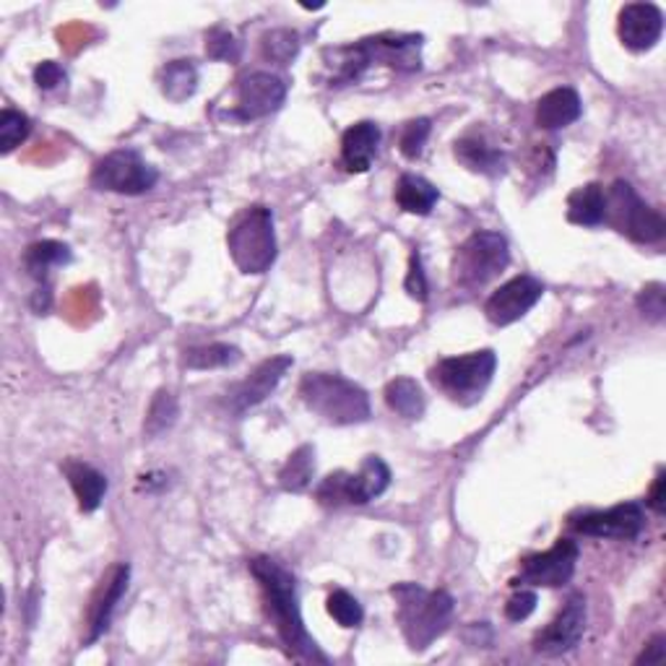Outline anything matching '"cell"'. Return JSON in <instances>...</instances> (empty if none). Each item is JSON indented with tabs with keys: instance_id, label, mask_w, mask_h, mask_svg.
Wrapping results in <instances>:
<instances>
[{
	"instance_id": "obj_23",
	"label": "cell",
	"mask_w": 666,
	"mask_h": 666,
	"mask_svg": "<svg viewBox=\"0 0 666 666\" xmlns=\"http://www.w3.org/2000/svg\"><path fill=\"white\" fill-rule=\"evenodd\" d=\"M453 154L456 159L471 173L485 177H500L506 173V154L500 148L485 144L481 138H460L453 144Z\"/></svg>"
},
{
	"instance_id": "obj_40",
	"label": "cell",
	"mask_w": 666,
	"mask_h": 666,
	"mask_svg": "<svg viewBox=\"0 0 666 666\" xmlns=\"http://www.w3.org/2000/svg\"><path fill=\"white\" fill-rule=\"evenodd\" d=\"M60 81H66V70H63L58 63L45 60L34 68V84H37L40 89H55Z\"/></svg>"
},
{
	"instance_id": "obj_14",
	"label": "cell",
	"mask_w": 666,
	"mask_h": 666,
	"mask_svg": "<svg viewBox=\"0 0 666 666\" xmlns=\"http://www.w3.org/2000/svg\"><path fill=\"white\" fill-rule=\"evenodd\" d=\"M542 295L544 285L540 279H534V276L529 274L513 276V279L506 281V285L490 295V300L485 304V313L490 318V323L502 329V325L521 321V318L542 300Z\"/></svg>"
},
{
	"instance_id": "obj_2",
	"label": "cell",
	"mask_w": 666,
	"mask_h": 666,
	"mask_svg": "<svg viewBox=\"0 0 666 666\" xmlns=\"http://www.w3.org/2000/svg\"><path fill=\"white\" fill-rule=\"evenodd\" d=\"M396 620L407 637L409 648L424 651L448 630L453 614V597L448 591H428L417 584H396Z\"/></svg>"
},
{
	"instance_id": "obj_10",
	"label": "cell",
	"mask_w": 666,
	"mask_h": 666,
	"mask_svg": "<svg viewBox=\"0 0 666 666\" xmlns=\"http://www.w3.org/2000/svg\"><path fill=\"white\" fill-rule=\"evenodd\" d=\"M570 526L584 536L630 542L641 536L643 526H646V515L637 502H620L609 510H588V513L573 519Z\"/></svg>"
},
{
	"instance_id": "obj_6",
	"label": "cell",
	"mask_w": 666,
	"mask_h": 666,
	"mask_svg": "<svg viewBox=\"0 0 666 666\" xmlns=\"http://www.w3.org/2000/svg\"><path fill=\"white\" fill-rule=\"evenodd\" d=\"M604 222L609 226L641 245L662 243L666 235V222L656 209H651L635 188L625 180L612 182L604 193Z\"/></svg>"
},
{
	"instance_id": "obj_1",
	"label": "cell",
	"mask_w": 666,
	"mask_h": 666,
	"mask_svg": "<svg viewBox=\"0 0 666 666\" xmlns=\"http://www.w3.org/2000/svg\"><path fill=\"white\" fill-rule=\"evenodd\" d=\"M251 573L255 580H258L260 591H264L266 612L268 618H271L281 643H285L287 654L295 656L297 662H329V658L318 651L315 641L308 635V630H304L300 599H297V580L292 573H289L279 559L266 555L251 559Z\"/></svg>"
},
{
	"instance_id": "obj_42",
	"label": "cell",
	"mask_w": 666,
	"mask_h": 666,
	"mask_svg": "<svg viewBox=\"0 0 666 666\" xmlns=\"http://www.w3.org/2000/svg\"><path fill=\"white\" fill-rule=\"evenodd\" d=\"M664 500H666V477H664V471H658L654 487H651V495H648V508L654 510V513L662 515L666 510Z\"/></svg>"
},
{
	"instance_id": "obj_39",
	"label": "cell",
	"mask_w": 666,
	"mask_h": 666,
	"mask_svg": "<svg viewBox=\"0 0 666 666\" xmlns=\"http://www.w3.org/2000/svg\"><path fill=\"white\" fill-rule=\"evenodd\" d=\"M536 609V593L526 591V588H521V591H515L513 597L508 599L506 604V618L510 622H523L526 618H531V612Z\"/></svg>"
},
{
	"instance_id": "obj_32",
	"label": "cell",
	"mask_w": 666,
	"mask_h": 666,
	"mask_svg": "<svg viewBox=\"0 0 666 666\" xmlns=\"http://www.w3.org/2000/svg\"><path fill=\"white\" fill-rule=\"evenodd\" d=\"M30 131H32V123L24 112L5 108L3 112H0V152L11 154L13 148L24 144L26 136H30Z\"/></svg>"
},
{
	"instance_id": "obj_21",
	"label": "cell",
	"mask_w": 666,
	"mask_h": 666,
	"mask_svg": "<svg viewBox=\"0 0 666 666\" xmlns=\"http://www.w3.org/2000/svg\"><path fill=\"white\" fill-rule=\"evenodd\" d=\"M580 112H584V104H580L576 89H552L536 104V125L544 127V131H557V127H568L576 123Z\"/></svg>"
},
{
	"instance_id": "obj_12",
	"label": "cell",
	"mask_w": 666,
	"mask_h": 666,
	"mask_svg": "<svg viewBox=\"0 0 666 666\" xmlns=\"http://www.w3.org/2000/svg\"><path fill=\"white\" fill-rule=\"evenodd\" d=\"M586 633V597L584 593H573L565 601L563 612L534 637V651L542 656H563L570 654L578 646L580 637Z\"/></svg>"
},
{
	"instance_id": "obj_24",
	"label": "cell",
	"mask_w": 666,
	"mask_h": 666,
	"mask_svg": "<svg viewBox=\"0 0 666 666\" xmlns=\"http://www.w3.org/2000/svg\"><path fill=\"white\" fill-rule=\"evenodd\" d=\"M437 188L430 180H424L420 175H401L399 186H396V203L407 211V214L428 217L435 209Z\"/></svg>"
},
{
	"instance_id": "obj_4",
	"label": "cell",
	"mask_w": 666,
	"mask_h": 666,
	"mask_svg": "<svg viewBox=\"0 0 666 666\" xmlns=\"http://www.w3.org/2000/svg\"><path fill=\"white\" fill-rule=\"evenodd\" d=\"M498 370V354L492 349L469 352L464 357H445L430 370V380L437 391L448 396L460 407L481 401Z\"/></svg>"
},
{
	"instance_id": "obj_3",
	"label": "cell",
	"mask_w": 666,
	"mask_h": 666,
	"mask_svg": "<svg viewBox=\"0 0 666 666\" xmlns=\"http://www.w3.org/2000/svg\"><path fill=\"white\" fill-rule=\"evenodd\" d=\"M300 396L310 412L331 424H363L370 420L367 391L344 375L308 373L300 382Z\"/></svg>"
},
{
	"instance_id": "obj_22",
	"label": "cell",
	"mask_w": 666,
	"mask_h": 666,
	"mask_svg": "<svg viewBox=\"0 0 666 666\" xmlns=\"http://www.w3.org/2000/svg\"><path fill=\"white\" fill-rule=\"evenodd\" d=\"M63 474L68 477V485L74 487L81 510L91 513V510L102 506L104 492H108V477H104L102 471H97L95 466L84 464V460L70 458L63 464Z\"/></svg>"
},
{
	"instance_id": "obj_36",
	"label": "cell",
	"mask_w": 666,
	"mask_h": 666,
	"mask_svg": "<svg viewBox=\"0 0 666 666\" xmlns=\"http://www.w3.org/2000/svg\"><path fill=\"white\" fill-rule=\"evenodd\" d=\"M207 53H209V58H214V60L235 63V60H240V42L232 37V32L217 26V30H211L207 34Z\"/></svg>"
},
{
	"instance_id": "obj_20",
	"label": "cell",
	"mask_w": 666,
	"mask_h": 666,
	"mask_svg": "<svg viewBox=\"0 0 666 666\" xmlns=\"http://www.w3.org/2000/svg\"><path fill=\"white\" fill-rule=\"evenodd\" d=\"M380 146V127L363 120V123H354L342 138V162L344 167L354 175H363L373 167L375 157H378Z\"/></svg>"
},
{
	"instance_id": "obj_37",
	"label": "cell",
	"mask_w": 666,
	"mask_h": 666,
	"mask_svg": "<svg viewBox=\"0 0 666 666\" xmlns=\"http://www.w3.org/2000/svg\"><path fill=\"white\" fill-rule=\"evenodd\" d=\"M637 310H641V313L646 315L651 323H662L664 315H666L664 285L654 281V285L643 287L641 295H637Z\"/></svg>"
},
{
	"instance_id": "obj_18",
	"label": "cell",
	"mask_w": 666,
	"mask_h": 666,
	"mask_svg": "<svg viewBox=\"0 0 666 666\" xmlns=\"http://www.w3.org/2000/svg\"><path fill=\"white\" fill-rule=\"evenodd\" d=\"M127 580H131V568H127L125 563L115 565V568L110 570L108 580H102V586H99L97 597L91 599V607H89V635H87V643H95L97 637H102L104 630L110 628V620H112V612H115L118 601L123 599L125 588H127Z\"/></svg>"
},
{
	"instance_id": "obj_15",
	"label": "cell",
	"mask_w": 666,
	"mask_h": 666,
	"mask_svg": "<svg viewBox=\"0 0 666 666\" xmlns=\"http://www.w3.org/2000/svg\"><path fill=\"white\" fill-rule=\"evenodd\" d=\"M618 32L622 45L633 53H648L664 34V13L654 3H628L620 11Z\"/></svg>"
},
{
	"instance_id": "obj_25",
	"label": "cell",
	"mask_w": 666,
	"mask_h": 666,
	"mask_svg": "<svg viewBox=\"0 0 666 666\" xmlns=\"http://www.w3.org/2000/svg\"><path fill=\"white\" fill-rule=\"evenodd\" d=\"M604 188L599 182L573 190L568 198V222L578 226L604 224Z\"/></svg>"
},
{
	"instance_id": "obj_11",
	"label": "cell",
	"mask_w": 666,
	"mask_h": 666,
	"mask_svg": "<svg viewBox=\"0 0 666 666\" xmlns=\"http://www.w3.org/2000/svg\"><path fill=\"white\" fill-rule=\"evenodd\" d=\"M580 550L573 540H557L555 547L542 552V555H531L521 563V584L534 588H559L570 584L573 573H576Z\"/></svg>"
},
{
	"instance_id": "obj_19",
	"label": "cell",
	"mask_w": 666,
	"mask_h": 666,
	"mask_svg": "<svg viewBox=\"0 0 666 666\" xmlns=\"http://www.w3.org/2000/svg\"><path fill=\"white\" fill-rule=\"evenodd\" d=\"M321 63L333 87H346V84L357 81L359 76L373 66L365 42H357V45H342V47H325Z\"/></svg>"
},
{
	"instance_id": "obj_17",
	"label": "cell",
	"mask_w": 666,
	"mask_h": 666,
	"mask_svg": "<svg viewBox=\"0 0 666 666\" xmlns=\"http://www.w3.org/2000/svg\"><path fill=\"white\" fill-rule=\"evenodd\" d=\"M363 42L373 63L399 70H420L422 66V34H378Z\"/></svg>"
},
{
	"instance_id": "obj_16",
	"label": "cell",
	"mask_w": 666,
	"mask_h": 666,
	"mask_svg": "<svg viewBox=\"0 0 666 666\" xmlns=\"http://www.w3.org/2000/svg\"><path fill=\"white\" fill-rule=\"evenodd\" d=\"M289 367H292V357H287V354L260 363L253 370L251 378L237 382V386L230 391L232 409H235V412H245V409H251V407H255V403L264 401L266 396H271V391L279 386V380L285 378Z\"/></svg>"
},
{
	"instance_id": "obj_7",
	"label": "cell",
	"mask_w": 666,
	"mask_h": 666,
	"mask_svg": "<svg viewBox=\"0 0 666 666\" xmlns=\"http://www.w3.org/2000/svg\"><path fill=\"white\" fill-rule=\"evenodd\" d=\"M391 485V469L386 460L378 456H367L357 474L333 471L321 481L315 498L325 508L342 506H367V502L380 498Z\"/></svg>"
},
{
	"instance_id": "obj_13",
	"label": "cell",
	"mask_w": 666,
	"mask_h": 666,
	"mask_svg": "<svg viewBox=\"0 0 666 666\" xmlns=\"http://www.w3.org/2000/svg\"><path fill=\"white\" fill-rule=\"evenodd\" d=\"M287 84L268 70H253L237 81L235 115L240 120L268 118L285 104Z\"/></svg>"
},
{
	"instance_id": "obj_43",
	"label": "cell",
	"mask_w": 666,
	"mask_h": 666,
	"mask_svg": "<svg viewBox=\"0 0 666 666\" xmlns=\"http://www.w3.org/2000/svg\"><path fill=\"white\" fill-rule=\"evenodd\" d=\"M32 308L37 310V313H45V310L49 308V289H47V287H40L37 292H34V297H32Z\"/></svg>"
},
{
	"instance_id": "obj_34",
	"label": "cell",
	"mask_w": 666,
	"mask_h": 666,
	"mask_svg": "<svg viewBox=\"0 0 666 666\" xmlns=\"http://www.w3.org/2000/svg\"><path fill=\"white\" fill-rule=\"evenodd\" d=\"M325 609H329L331 618L336 620L342 628H357V625H363V620H365L363 604H359V601L354 599L349 591H344V588H338V591L331 593L329 601H325Z\"/></svg>"
},
{
	"instance_id": "obj_27",
	"label": "cell",
	"mask_w": 666,
	"mask_h": 666,
	"mask_svg": "<svg viewBox=\"0 0 666 666\" xmlns=\"http://www.w3.org/2000/svg\"><path fill=\"white\" fill-rule=\"evenodd\" d=\"M315 477V448L300 445L279 471V485L285 492H304Z\"/></svg>"
},
{
	"instance_id": "obj_30",
	"label": "cell",
	"mask_w": 666,
	"mask_h": 666,
	"mask_svg": "<svg viewBox=\"0 0 666 666\" xmlns=\"http://www.w3.org/2000/svg\"><path fill=\"white\" fill-rule=\"evenodd\" d=\"M240 359V349L230 344H209V346H196L188 349L182 357V365L190 370H214V367H226L235 365Z\"/></svg>"
},
{
	"instance_id": "obj_41",
	"label": "cell",
	"mask_w": 666,
	"mask_h": 666,
	"mask_svg": "<svg viewBox=\"0 0 666 666\" xmlns=\"http://www.w3.org/2000/svg\"><path fill=\"white\" fill-rule=\"evenodd\" d=\"M666 656V635L658 633L651 637L646 643V648H643V654L635 658V664H654V662H664Z\"/></svg>"
},
{
	"instance_id": "obj_38",
	"label": "cell",
	"mask_w": 666,
	"mask_h": 666,
	"mask_svg": "<svg viewBox=\"0 0 666 666\" xmlns=\"http://www.w3.org/2000/svg\"><path fill=\"white\" fill-rule=\"evenodd\" d=\"M403 287H407V292L412 300H417V302L428 300V279H424L422 258L417 251L412 253V260H409V274H407V281H403Z\"/></svg>"
},
{
	"instance_id": "obj_26",
	"label": "cell",
	"mask_w": 666,
	"mask_h": 666,
	"mask_svg": "<svg viewBox=\"0 0 666 666\" xmlns=\"http://www.w3.org/2000/svg\"><path fill=\"white\" fill-rule=\"evenodd\" d=\"M386 403L391 412L403 417V420H422L424 409H428V401H424L420 382L412 378H396L388 382Z\"/></svg>"
},
{
	"instance_id": "obj_8",
	"label": "cell",
	"mask_w": 666,
	"mask_h": 666,
	"mask_svg": "<svg viewBox=\"0 0 666 666\" xmlns=\"http://www.w3.org/2000/svg\"><path fill=\"white\" fill-rule=\"evenodd\" d=\"M508 260V240L502 237L500 232H474V235L458 247L456 264H453V276H456V285L460 289L474 292V289L485 287L487 281H492L495 276L502 274Z\"/></svg>"
},
{
	"instance_id": "obj_5",
	"label": "cell",
	"mask_w": 666,
	"mask_h": 666,
	"mask_svg": "<svg viewBox=\"0 0 666 666\" xmlns=\"http://www.w3.org/2000/svg\"><path fill=\"white\" fill-rule=\"evenodd\" d=\"M232 260L243 274H264L276 260L274 214L266 207L247 209L226 235Z\"/></svg>"
},
{
	"instance_id": "obj_33",
	"label": "cell",
	"mask_w": 666,
	"mask_h": 666,
	"mask_svg": "<svg viewBox=\"0 0 666 666\" xmlns=\"http://www.w3.org/2000/svg\"><path fill=\"white\" fill-rule=\"evenodd\" d=\"M177 420V401L173 393L167 391H159L157 396H154L152 407H148V414H146V435L157 437L162 435V432H167L169 428H173Z\"/></svg>"
},
{
	"instance_id": "obj_31",
	"label": "cell",
	"mask_w": 666,
	"mask_h": 666,
	"mask_svg": "<svg viewBox=\"0 0 666 666\" xmlns=\"http://www.w3.org/2000/svg\"><path fill=\"white\" fill-rule=\"evenodd\" d=\"M260 53L266 60L289 63L300 53V34L292 30H271L260 37Z\"/></svg>"
},
{
	"instance_id": "obj_29",
	"label": "cell",
	"mask_w": 666,
	"mask_h": 666,
	"mask_svg": "<svg viewBox=\"0 0 666 666\" xmlns=\"http://www.w3.org/2000/svg\"><path fill=\"white\" fill-rule=\"evenodd\" d=\"M63 264H70V247L55 243V240H42V243L26 247L24 253V266L34 279H45L49 268Z\"/></svg>"
},
{
	"instance_id": "obj_28",
	"label": "cell",
	"mask_w": 666,
	"mask_h": 666,
	"mask_svg": "<svg viewBox=\"0 0 666 666\" xmlns=\"http://www.w3.org/2000/svg\"><path fill=\"white\" fill-rule=\"evenodd\" d=\"M198 89V70L190 60H173L162 70V95L173 102H186Z\"/></svg>"
},
{
	"instance_id": "obj_35",
	"label": "cell",
	"mask_w": 666,
	"mask_h": 666,
	"mask_svg": "<svg viewBox=\"0 0 666 666\" xmlns=\"http://www.w3.org/2000/svg\"><path fill=\"white\" fill-rule=\"evenodd\" d=\"M430 131H432V123L428 118H417V120H412V123H407V127H403V133H401V141H399V148H401L403 157L407 159L422 157V148H424V144H428Z\"/></svg>"
},
{
	"instance_id": "obj_9",
	"label": "cell",
	"mask_w": 666,
	"mask_h": 666,
	"mask_svg": "<svg viewBox=\"0 0 666 666\" xmlns=\"http://www.w3.org/2000/svg\"><path fill=\"white\" fill-rule=\"evenodd\" d=\"M157 169L148 165L146 159H141V154L133 152V148L110 152L108 157L97 162L95 173H91V186L120 196L148 193V190L157 186Z\"/></svg>"
}]
</instances>
